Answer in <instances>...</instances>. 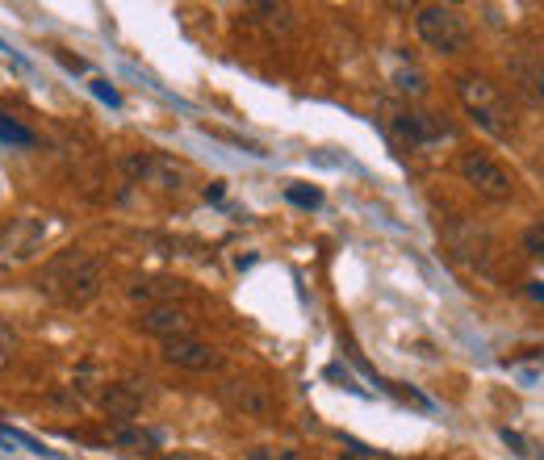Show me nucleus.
<instances>
[{"label": "nucleus", "mask_w": 544, "mask_h": 460, "mask_svg": "<svg viewBox=\"0 0 544 460\" xmlns=\"http://www.w3.org/2000/svg\"><path fill=\"white\" fill-rule=\"evenodd\" d=\"M34 285L42 298H51L55 306H63V310H84V306H93V301L101 298L105 268L93 252L68 247V252H55L47 264H42Z\"/></svg>", "instance_id": "nucleus-1"}, {"label": "nucleus", "mask_w": 544, "mask_h": 460, "mask_svg": "<svg viewBox=\"0 0 544 460\" xmlns=\"http://www.w3.org/2000/svg\"><path fill=\"white\" fill-rule=\"evenodd\" d=\"M456 97H461V105L469 109V117H474L486 134H494V138L515 134V109H511V101L503 97V88L490 84L486 76H474V71L456 76Z\"/></svg>", "instance_id": "nucleus-2"}, {"label": "nucleus", "mask_w": 544, "mask_h": 460, "mask_svg": "<svg viewBox=\"0 0 544 460\" xmlns=\"http://www.w3.org/2000/svg\"><path fill=\"white\" fill-rule=\"evenodd\" d=\"M415 30H419V38H423L431 51H440V55H461L465 46H469V22H465V13L452 9V5H419Z\"/></svg>", "instance_id": "nucleus-3"}, {"label": "nucleus", "mask_w": 544, "mask_h": 460, "mask_svg": "<svg viewBox=\"0 0 544 460\" xmlns=\"http://www.w3.org/2000/svg\"><path fill=\"white\" fill-rule=\"evenodd\" d=\"M385 130L402 143V147H431V143H440V138H452V126L444 117L428 114V109H415V105H385Z\"/></svg>", "instance_id": "nucleus-4"}, {"label": "nucleus", "mask_w": 544, "mask_h": 460, "mask_svg": "<svg viewBox=\"0 0 544 460\" xmlns=\"http://www.w3.org/2000/svg\"><path fill=\"white\" fill-rule=\"evenodd\" d=\"M456 172H461V180L469 184V189H477V193L490 197V201H511V193H515V176L498 160H490L486 151H461Z\"/></svg>", "instance_id": "nucleus-5"}, {"label": "nucleus", "mask_w": 544, "mask_h": 460, "mask_svg": "<svg viewBox=\"0 0 544 460\" xmlns=\"http://www.w3.org/2000/svg\"><path fill=\"white\" fill-rule=\"evenodd\" d=\"M218 402L231 414H244V419H268V414H272V393H268L264 385H255V381H244V377L222 381Z\"/></svg>", "instance_id": "nucleus-6"}, {"label": "nucleus", "mask_w": 544, "mask_h": 460, "mask_svg": "<svg viewBox=\"0 0 544 460\" xmlns=\"http://www.w3.org/2000/svg\"><path fill=\"white\" fill-rule=\"evenodd\" d=\"M42 239H47V222L34 218V214H25V218H13L9 226H5V235H0V260H30V255L42 247Z\"/></svg>", "instance_id": "nucleus-7"}, {"label": "nucleus", "mask_w": 544, "mask_h": 460, "mask_svg": "<svg viewBox=\"0 0 544 460\" xmlns=\"http://www.w3.org/2000/svg\"><path fill=\"white\" fill-rule=\"evenodd\" d=\"M507 71H511V84L520 92L523 101L544 105V59L532 55V51H515L507 59Z\"/></svg>", "instance_id": "nucleus-8"}, {"label": "nucleus", "mask_w": 544, "mask_h": 460, "mask_svg": "<svg viewBox=\"0 0 544 460\" xmlns=\"http://www.w3.org/2000/svg\"><path fill=\"white\" fill-rule=\"evenodd\" d=\"M163 356L172 360V364L189 368V373H214V368H222V352L209 344H198V339H168L163 344Z\"/></svg>", "instance_id": "nucleus-9"}, {"label": "nucleus", "mask_w": 544, "mask_h": 460, "mask_svg": "<svg viewBox=\"0 0 544 460\" xmlns=\"http://www.w3.org/2000/svg\"><path fill=\"white\" fill-rule=\"evenodd\" d=\"M126 176H134V180H151V184H160V189H180V180H185V172L176 168L172 160H163V155H130L126 163Z\"/></svg>", "instance_id": "nucleus-10"}, {"label": "nucleus", "mask_w": 544, "mask_h": 460, "mask_svg": "<svg viewBox=\"0 0 544 460\" xmlns=\"http://www.w3.org/2000/svg\"><path fill=\"white\" fill-rule=\"evenodd\" d=\"M143 385H147V381H117V385H109V390L101 393V406L109 410V419L130 423V419L143 410V398H147Z\"/></svg>", "instance_id": "nucleus-11"}, {"label": "nucleus", "mask_w": 544, "mask_h": 460, "mask_svg": "<svg viewBox=\"0 0 544 460\" xmlns=\"http://www.w3.org/2000/svg\"><path fill=\"white\" fill-rule=\"evenodd\" d=\"M139 322H143V331L160 335L163 344H168V339H185L189 335V314L180 310V306H147Z\"/></svg>", "instance_id": "nucleus-12"}, {"label": "nucleus", "mask_w": 544, "mask_h": 460, "mask_svg": "<svg viewBox=\"0 0 544 460\" xmlns=\"http://www.w3.org/2000/svg\"><path fill=\"white\" fill-rule=\"evenodd\" d=\"M244 25H264L268 34H285L293 30V9L290 5H247Z\"/></svg>", "instance_id": "nucleus-13"}, {"label": "nucleus", "mask_w": 544, "mask_h": 460, "mask_svg": "<svg viewBox=\"0 0 544 460\" xmlns=\"http://www.w3.org/2000/svg\"><path fill=\"white\" fill-rule=\"evenodd\" d=\"M185 293L180 281H139V285H130V298H147L151 306H176V298Z\"/></svg>", "instance_id": "nucleus-14"}, {"label": "nucleus", "mask_w": 544, "mask_h": 460, "mask_svg": "<svg viewBox=\"0 0 544 460\" xmlns=\"http://www.w3.org/2000/svg\"><path fill=\"white\" fill-rule=\"evenodd\" d=\"M0 143H5V147H34L38 134H34L30 126H22L17 117L0 114Z\"/></svg>", "instance_id": "nucleus-15"}, {"label": "nucleus", "mask_w": 544, "mask_h": 460, "mask_svg": "<svg viewBox=\"0 0 544 460\" xmlns=\"http://www.w3.org/2000/svg\"><path fill=\"white\" fill-rule=\"evenodd\" d=\"M394 84H398V92H406V97H423V92H428L423 71H415V68H398L394 71Z\"/></svg>", "instance_id": "nucleus-16"}, {"label": "nucleus", "mask_w": 544, "mask_h": 460, "mask_svg": "<svg viewBox=\"0 0 544 460\" xmlns=\"http://www.w3.org/2000/svg\"><path fill=\"white\" fill-rule=\"evenodd\" d=\"M285 197H290L293 206H306V209L323 206V193H318V189H310V184H290V189H285Z\"/></svg>", "instance_id": "nucleus-17"}, {"label": "nucleus", "mask_w": 544, "mask_h": 460, "mask_svg": "<svg viewBox=\"0 0 544 460\" xmlns=\"http://www.w3.org/2000/svg\"><path fill=\"white\" fill-rule=\"evenodd\" d=\"M520 243H523V252L532 255V260H540V264H544V222H532V226L523 230Z\"/></svg>", "instance_id": "nucleus-18"}, {"label": "nucleus", "mask_w": 544, "mask_h": 460, "mask_svg": "<svg viewBox=\"0 0 544 460\" xmlns=\"http://www.w3.org/2000/svg\"><path fill=\"white\" fill-rule=\"evenodd\" d=\"M117 444H126V448H143V444H151L147 431H139V427H117L114 431Z\"/></svg>", "instance_id": "nucleus-19"}, {"label": "nucleus", "mask_w": 544, "mask_h": 460, "mask_svg": "<svg viewBox=\"0 0 544 460\" xmlns=\"http://www.w3.org/2000/svg\"><path fill=\"white\" fill-rule=\"evenodd\" d=\"M93 92L101 97L105 105H109V109H117V105H122V97H117V88L109 80H93Z\"/></svg>", "instance_id": "nucleus-20"}, {"label": "nucleus", "mask_w": 544, "mask_h": 460, "mask_svg": "<svg viewBox=\"0 0 544 460\" xmlns=\"http://www.w3.org/2000/svg\"><path fill=\"white\" fill-rule=\"evenodd\" d=\"M13 347H17V335H13V327H9V322H0V360L9 356Z\"/></svg>", "instance_id": "nucleus-21"}, {"label": "nucleus", "mask_w": 544, "mask_h": 460, "mask_svg": "<svg viewBox=\"0 0 544 460\" xmlns=\"http://www.w3.org/2000/svg\"><path fill=\"white\" fill-rule=\"evenodd\" d=\"M252 460H293V452H285V448H255L252 452Z\"/></svg>", "instance_id": "nucleus-22"}, {"label": "nucleus", "mask_w": 544, "mask_h": 460, "mask_svg": "<svg viewBox=\"0 0 544 460\" xmlns=\"http://www.w3.org/2000/svg\"><path fill=\"white\" fill-rule=\"evenodd\" d=\"M327 377H331V381H344L347 390H356V381H352V373H347V368H339V364H327Z\"/></svg>", "instance_id": "nucleus-23"}, {"label": "nucleus", "mask_w": 544, "mask_h": 460, "mask_svg": "<svg viewBox=\"0 0 544 460\" xmlns=\"http://www.w3.org/2000/svg\"><path fill=\"white\" fill-rule=\"evenodd\" d=\"M222 193H226V189H222V180H214L206 189V201H222Z\"/></svg>", "instance_id": "nucleus-24"}, {"label": "nucleus", "mask_w": 544, "mask_h": 460, "mask_svg": "<svg viewBox=\"0 0 544 460\" xmlns=\"http://www.w3.org/2000/svg\"><path fill=\"white\" fill-rule=\"evenodd\" d=\"M503 439H507V444H511V448H515V452H523V448H528V444H523V436H515V431H503Z\"/></svg>", "instance_id": "nucleus-25"}, {"label": "nucleus", "mask_w": 544, "mask_h": 460, "mask_svg": "<svg viewBox=\"0 0 544 460\" xmlns=\"http://www.w3.org/2000/svg\"><path fill=\"white\" fill-rule=\"evenodd\" d=\"M528 293H532L536 301H544V281H528Z\"/></svg>", "instance_id": "nucleus-26"}, {"label": "nucleus", "mask_w": 544, "mask_h": 460, "mask_svg": "<svg viewBox=\"0 0 544 460\" xmlns=\"http://www.w3.org/2000/svg\"><path fill=\"white\" fill-rule=\"evenodd\" d=\"M163 460H201V456H189V452H163Z\"/></svg>", "instance_id": "nucleus-27"}]
</instances>
